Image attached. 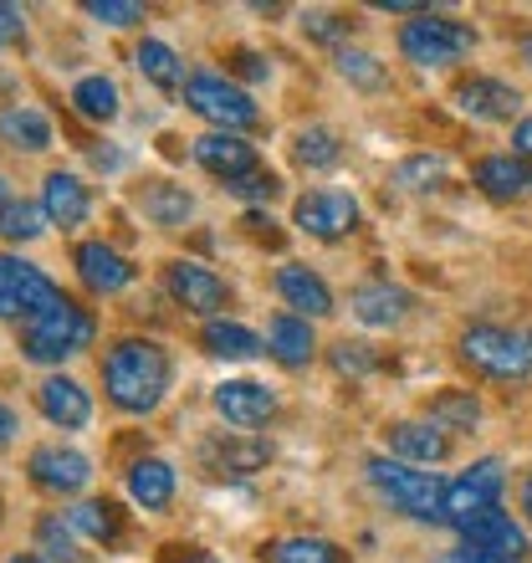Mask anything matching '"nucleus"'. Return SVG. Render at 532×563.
Listing matches in <instances>:
<instances>
[{"label":"nucleus","instance_id":"obj_2","mask_svg":"<svg viewBox=\"0 0 532 563\" xmlns=\"http://www.w3.org/2000/svg\"><path fill=\"white\" fill-rule=\"evenodd\" d=\"M461 358H466L481 379H502V385L532 379V328L476 323L461 333Z\"/></svg>","mask_w":532,"mask_h":563},{"label":"nucleus","instance_id":"obj_23","mask_svg":"<svg viewBox=\"0 0 532 563\" xmlns=\"http://www.w3.org/2000/svg\"><path fill=\"white\" fill-rule=\"evenodd\" d=\"M277 292L287 308H297V318H328L333 312V292L328 282L308 267H281L277 272Z\"/></svg>","mask_w":532,"mask_h":563},{"label":"nucleus","instance_id":"obj_12","mask_svg":"<svg viewBox=\"0 0 532 563\" xmlns=\"http://www.w3.org/2000/svg\"><path fill=\"white\" fill-rule=\"evenodd\" d=\"M26 472L42 492L73 497V492H82L92 482V461L82 456V451H73V445H36L26 461Z\"/></svg>","mask_w":532,"mask_h":563},{"label":"nucleus","instance_id":"obj_46","mask_svg":"<svg viewBox=\"0 0 532 563\" xmlns=\"http://www.w3.org/2000/svg\"><path fill=\"white\" fill-rule=\"evenodd\" d=\"M512 154H522V159H532V119H522L518 129H512Z\"/></svg>","mask_w":532,"mask_h":563},{"label":"nucleus","instance_id":"obj_48","mask_svg":"<svg viewBox=\"0 0 532 563\" xmlns=\"http://www.w3.org/2000/svg\"><path fill=\"white\" fill-rule=\"evenodd\" d=\"M15 430H21V426H15V410H11V405H0V445L11 441Z\"/></svg>","mask_w":532,"mask_h":563},{"label":"nucleus","instance_id":"obj_11","mask_svg":"<svg viewBox=\"0 0 532 563\" xmlns=\"http://www.w3.org/2000/svg\"><path fill=\"white\" fill-rule=\"evenodd\" d=\"M297 225L312 241H339L358 225V200L348 190H312L297 200Z\"/></svg>","mask_w":532,"mask_h":563},{"label":"nucleus","instance_id":"obj_41","mask_svg":"<svg viewBox=\"0 0 532 563\" xmlns=\"http://www.w3.org/2000/svg\"><path fill=\"white\" fill-rule=\"evenodd\" d=\"M88 15L108 21V26H133V21H144V5H133V0H88Z\"/></svg>","mask_w":532,"mask_h":563},{"label":"nucleus","instance_id":"obj_49","mask_svg":"<svg viewBox=\"0 0 532 563\" xmlns=\"http://www.w3.org/2000/svg\"><path fill=\"white\" fill-rule=\"evenodd\" d=\"M441 563H502V559H487V553H451V559H441Z\"/></svg>","mask_w":532,"mask_h":563},{"label":"nucleus","instance_id":"obj_45","mask_svg":"<svg viewBox=\"0 0 532 563\" xmlns=\"http://www.w3.org/2000/svg\"><path fill=\"white\" fill-rule=\"evenodd\" d=\"M164 563H221L215 553H206V549H169L164 553Z\"/></svg>","mask_w":532,"mask_h":563},{"label":"nucleus","instance_id":"obj_47","mask_svg":"<svg viewBox=\"0 0 532 563\" xmlns=\"http://www.w3.org/2000/svg\"><path fill=\"white\" fill-rule=\"evenodd\" d=\"M266 225H271V216H246V231H252L256 241H266V246H277V231H266Z\"/></svg>","mask_w":532,"mask_h":563},{"label":"nucleus","instance_id":"obj_17","mask_svg":"<svg viewBox=\"0 0 532 563\" xmlns=\"http://www.w3.org/2000/svg\"><path fill=\"white\" fill-rule=\"evenodd\" d=\"M472 179L476 190L491 195V200H522V195H532V159H522V154H487V159H476Z\"/></svg>","mask_w":532,"mask_h":563},{"label":"nucleus","instance_id":"obj_18","mask_svg":"<svg viewBox=\"0 0 532 563\" xmlns=\"http://www.w3.org/2000/svg\"><path fill=\"white\" fill-rule=\"evenodd\" d=\"M195 159L215 179L236 185V179H246L256 169V148L241 134H206V139H195Z\"/></svg>","mask_w":532,"mask_h":563},{"label":"nucleus","instance_id":"obj_27","mask_svg":"<svg viewBox=\"0 0 532 563\" xmlns=\"http://www.w3.org/2000/svg\"><path fill=\"white\" fill-rule=\"evenodd\" d=\"M0 139L11 148L42 154V148H52V123H46V113H36V108H5V113H0Z\"/></svg>","mask_w":532,"mask_h":563},{"label":"nucleus","instance_id":"obj_40","mask_svg":"<svg viewBox=\"0 0 532 563\" xmlns=\"http://www.w3.org/2000/svg\"><path fill=\"white\" fill-rule=\"evenodd\" d=\"M302 31H308L312 42L333 46V42H343V36H348V21H343V15H333V11H308V15H302Z\"/></svg>","mask_w":532,"mask_h":563},{"label":"nucleus","instance_id":"obj_13","mask_svg":"<svg viewBox=\"0 0 532 563\" xmlns=\"http://www.w3.org/2000/svg\"><path fill=\"white\" fill-rule=\"evenodd\" d=\"M456 533L466 538L472 553H487V559H502V563H518L522 553H528V533H522L518 522H512V512H502V507H491L481 518L461 522Z\"/></svg>","mask_w":532,"mask_h":563},{"label":"nucleus","instance_id":"obj_10","mask_svg":"<svg viewBox=\"0 0 532 563\" xmlns=\"http://www.w3.org/2000/svg\"><path fill=\"white\" fill-rule=\"evenodd\" d=\"M164 287H169V297H175L179 308L200 312V318H215V312L231 302L225 282L210 267H200V262H169V267H164Z\"/></svg>","mask_w":532,"mask_h":563},{"label":"nucleus","instance_id":"obj_35","mask_svg":"<svg viewBox=\"0 0 532 563\" xmlns=\"http://www.w3.org/2000/svg\"><path fill=\"white\" fill-rule=\"evenodd\" d=\"M36 549L46 553V563H82V549H77V533L73 522L52 512V518L36 522Z\"/></svg>","mask_w":532,"mask_h":563},{"label":"nucleus","instance_id":"obj_15","mask_svg":"<svg viewBox=\"0 0 532 563\" xmlns=\"http://www.w3.org/2000/svg\"><path fill=\"white\" fill-rule=\"evenodd\" d=\"M215 410L225 416V426L256 430L277 416V395L266 385H256V379H225V385L215 389Z\"/></svg>","mask_w":532,"mask_h":563},{"label":"nucleus","instance_id":"obj_31","mask_svg":"<svg viewBox=\"0 0 532 563\" xmlns=\"http://www.w3.org/2000/svg\"><path fill=\"white\" fill-rule=\"evenodd\" d=\"M266 563H348V553L328 538H277L262 549Z\"/></svg>","mask_w":532,"mask_h":563},{"label":"nucleus","instance_id":"obj_9","mask_svg":"<svg viewBox=\"0 0 532 563\" xmlns=\"http://www.w3.org/2000/svg\"><path fill=\"white\" fill-rule=\"evenodd\" d=\"M266 461H271V445L262 435H252V430H225V435H210L200 445V466L210 476H252Z\"/></svg>","mask_w":532,"mask_h":563},{"label":"nucleus","instance_id":"obj_38","mask_svg":"<svg viewBox=\"0 0 532 563\" xmlns=\"http://www.w3.org/2000/svg\"><path fill=\"white\" fill-rule=\"evenodd\" d=\"M441 179H445L441 154H410V159L399 164V185H404V190H435Z\"/></svg>","mask_w":532,"mask_h":563},{"label":"nucleus","instance_id":"obj_51","mask_svg":"<svg viewBox=\"0 0 532 563\" xmlns=\"http://www.w3.org/2000/svg\"><path fill=\"white\" fill-rule=\"evenodd\" d=\"M11 206V185H5V175H0V210Z\"/></svg>","mask_w":532,"mask_h":563},{"label":"nucleus","instance_id":"obj_3","mask_svg":"<svg viewBox=\"0 0 532 563\" xmlns=\"http://www.w3.org/2000/svg\"><path fill=\"white\" fill-rule=\"evenodd\" d=\"M88 343H92V318L77 302H67V297H57L46 312L21 323V354L31 364H62V358L82 354Z\"/></svg>","mask_w":532,"mask_h":563},{"label":"nucleus","instance_id":"obj_14","mask_svg":"<svg viewBox=\"0 0 532 563\" xmlns=\"http://www.w3.org/2000/svg\"><path fill=\"white\" fill-rule=\"evenodd\" d=\"M451 103L466 113V119H481V123H507L512 113L522 108V92L512 82H497V77H461Z\"/></svg>","mask_w":532,"mask_h":563},{"label":"nucleus","instance_id":"obj_4","mask_svg":"<svg viewBox=\"0 0 532 563\" xmlns=\"http://www.w3.org/2000/svg\"><path fill=\"white\" fill-rule=\"evenodd\" d=\"M369 482L385 492L389 503L414 522H445V482L430 472H414L410 461H389V456H369Z\"/></svg>","mask_w":532,"mask_h":563},{"label":"nucleus","instance_id":"obj_20","mask_svg":"<svg viewBox=\"0 0 532 563\" xmlns=\"http://www.w3.org/2000/svg\"><path fill=\"white\" fill-rule=\"evenodd\" d=\"M77 277L88 282L92 292H123V287H129L133 282V267H129V256H119L113 252V246H108V241H82V246H77Z\"/></svg>","mask_w":532,"mask_h":563},{"label":"nucleus","instance_id":"obj_8","mask_svg":"<svg viewBox=\"0 0 532 563\" xmlns=\"http://www.w3.org/2000/svg\"><path fill=\"white\" fill-rule=\"evenodd\" d=\"M502 461H476L466 476H456V482H445V522L451 528H461V522L481 518V512H491L497 507V497H502Z\"/></svg>","mask_w":532,"mask_h":563},{"label":"nucleus","instance_id":"obj_1","mask_svg":"<svg viewBox=\"0 0 532 563\" xmlns=\"http://www.w3.org/2000/svg\"><path fill=\"white\" fill-rule=\"evenodd\" d=\"M103 389L123 416H148L169 389V354L148 339H123L103 358Z\"/></svg>","mask_w":532,"mask_h":563},{"label":"nucleus","instance_id":"obj_50","mask_svg":"<svg viewBox=\"0 0 532 563\" xmlns=\"http://www.w3.org/2000/svg\"><path fill=\"white\" fill-rule=\"evenodd\" d=\"M522 512H528V522H532V472L522 476Z\"/></svg>","mask_w":532,"mask_h":563},{"label":"nucleus","instance_id":"obj_25","mask_svg":"<svg viewBox=\"0 0 532 563\" xmlns=\"http://www.w3.org/2000/svg\"><path fill=\"white\" fill-rule=\"evenodd\" d=\"M312 328L308 318H292V312H281V318H271V333H266V354L277 358V364H287V369H302V364H312Z\"/></svg>","mask_w":532,"mask_h":563},{"label":"nucleus","instance_id":"obj_29","mask_svg":"<svg viewBox=\"0 0 532 563\" xmlns=\"http://www.w3.org/2000/svg\"><path fill=\"white\" fill-rule=\"evenodd\" d=\"M425 420L435 430H472L476 420H481V400H476L472 389H441V395L425 405Z\"/></svg>","mask_w":532,"mask_h":563},{"label":"nucleus","instance_id":"obj_6","mask_svg":"<svg viewBox=\"0 0 532 563\" xmlns=\"http://www.w3.org/2000/svg\"><path fill=\"white\" fill-rule=\"evenodd\" d=\"M185 103L200 113L206 123H215V134H236V129H252L262 113H256L252 92L236 88V82H225L215 73H195L185 82Z\"/></svg>","mask_w":532,"mask_h":563},{"label":"nucleus","instance_id":"obj_36","mask_svg":"<svg viewBox=\"0 0 532 563\" xmlns=\"http://www.w3.org/2000/svg\"><path fill=\"white\" fill-rule=\"evenodd\" d=\"M46 210L42 206H31V200H11V206L0 210V236L5 241H36L46 231Z\"/></svg>","mask_w":532,"mask_h":563},{"label":"nucleus","instance_id":"obj_32","mask_svg":"<svg viewBox=\"0 0 532 563\" xmlns=\"http://www.w3.org/2000/svg\"><path fill=\"white\" fill-rule=\"evenodd\" d=\"M133 62H138V73H144L154 88H164V92H175L179 82H185V62H179V52L169 42H138Z\"/></svg>","mask_w":532,"mask_h":563},{"label":"nucleus","instance_id":"obj_21","mask_svg":"<svg viewBox=\"0 0 532 563\" xmlns=\"http://www.w3.org/2000/svg\"><path fill=\"white\" fill-rule=\"evenodd\" d=\"M354 318L364 328H395L410 318V292L404 287H389V282H364V287H354Z\"/></svg>","mask_w":532,"mask_h":563},{"label":"nucleus","instance_id":"obj_7","mask_svg":"<svg viewBox=\"0 0 532 563\" xmlns=\"http://www.w3.org/2000/svg\"><path fill=\"white\" fill-rule=\"evenodd\" d=\"M57 282L46 277L42 267H31L21 256H0V318L31 323L36 312H46L57 302Z\"/></svg>","mask_w":532,"mask_h":563},{"label":"nucleus","instance_id":"obj_43","mask_svg":"<svg viewBox=\"0 0 532 563\" xmlns=\"http://www.w3.org/2000/svg\"><path fill=\"white\" fill-rule=\"evenodd\" d=\"M21 31H26L21 11H15V5H0V42H5V36H15V42H21Z\"/></svg>","mask_w":532,"mask_h":563},{"label":"nucleus","instance_id":"obj_5","mask_svg":"<svg viewBox=\"0 0 532 563\" xmlns=\"http://www.w3.org/2000/svg\"><path fill=\"white\" fill-rule=\"evenodd\" d=\"M476 46V31L466 21H451V15L420 11L414 21L399 26V52L414 67H445V62H461Z\"/></svg>","mask_w":532,"mask_h":563},{"label":"nucleus","instance_id":"obj_26","mask_svg":"<svg viewBox=\"0 0 532 563\" xmlns=\"http://www.w3.org/2000/svg\"><path fill=\"white\" fill-rule=\"evenodd\" d=\"M138 206L154 225H185L190 221L195 200L185 195V185H169V179H148L144 190H138Z\"/></svg>","mask_w":532,"mask_h":563},{"label":"nucleus","instance_id":"obj_53","mask_svg":"<svg viewBox=\"0 0 532 563\" xmlns=\"http://www.w3.org/2000/svg\"><path fill=\"white\" fill-rule=\"evenodd\" d=\"M11 563H46V559H36V553H21V559H11Z\"/></svg>","mask_w":532,"mask_h":563},{"label":"nucleus","instance_id":"obj_37","mask_svg":"<svg viewBox=\"0 0 532 563\" xmlns=\"http://www.w3.org/2000/svg\"><path fill=\"white\" fill-rule=\"evenodd\" d=\"M339 73L354 82V88L374 92V88H385V67H379V57H369V52H354V46H343L339 52Z\"/></svg>","mask_w":532,"mask_h":563},{"label":"nucleus","instance_id":"obj_33","mask_svg":"<svg viewBox=\"0 0 532 563\" xmlns=\"http://www.w3.org/2000/svg\"><path fill=\"white\" fill-rule=\"evenodd\" d=\"M73 108L88 123H113L119 119V88H113L108 77H82L73 88Z\"/></svg>","mask_w":532,"mask_h":563},{"label":"nucleus","instance_id":"obj_24","mask_svg":"<svg viewBox=\"0 0 532 563\" xmlns=\"http://www.w3.org/2000/svg\"><path fill=\"white\" fill-rule=\"evenodd\" d=\"M129 497L148 512H159V507L175 503V466L159 456H144L129 466Z\"/></svg>","mask_w":532,"mask_h":563},{"label":"nucleus","instance_id":"obj_28","mask_svg":"<svg viewBox=\"0 0 532 563\" xmlns=\"http://www.w3.org/2000/svg\"><path fill=\"white\" fill-rule=\"evenodd\" d=\"M67 522H73V533L92 538V543H103V549L123 543V512L113 503H77L73 512H67Z\"/></svg>","mask_w":532,"mask_h":563},{"label":"nucleus","instance_id":"obj_52","mask_svg":"<svg viewBox=\"0 0 532 563\" xmlns=\"http://www.w3.org/2000/svg\"><path fill=\"white\" fill-rule=\"evenodd\" d=\"M522 62H528V67H532V36H528V42H522Z\"/></svg>","mask_w":532,"mask_h":563},{"label":"nucleus","instance_id":"obj_42","mask_svg":"<svg viewBox=\"0 0 532 563\" xmlns=\"http://www.w3.org/2000/svg\"><path fill=\"white\" fill-rule=\"evenodd\" d=\"M231 190H236L241 200H271V195L281 190V179L271 175V169H252V175H246V179H236Z\"/></svg>","mask_w":532,"mask_h":563},{"label":"nucleus","instance_id":"obj_30","mask_svg":"<svg viewBox=\"0 0 532 563\" xmlns=\"http://www.w3.org/2000/svg\"><path fill=\"white\" fill-rule=\"evenodd\" d=\"M200 343H206V354H215V358H256L266 349L252 328L225 323V318H210L206 333H200Z\"/></svg>","mask_w":532,"mask_h":563},{"label":"nucleus","instance_id":"obj_44","mask_svg":"<svg viewBox=\"0 0 532 563\" xmlns=\"http://www.w3.org/2000/svg\"><path fill=\"white\" fill-rule=\"evenodd\" d=\"M231 62H236V73H241V77H252V82H256V77H266V62L256 57V52H236Z\"/></svg>","mask_w":532,"mask_h":563},{"label":"nucleus","instance_id":"obj_34","mask_svg":"<svg viewBox=\"0 0 532 563\" xmlns=\"http://www.w3.org/2000/svg\"><path fill=\"white\" fill-rule=\"evenodd\" d=\"M292 154H297V164H302V169H333V164L343 159V144H339V134H333V129L312 123V129H302V134H297Z\"/></svg>","mask_w":532,"mask_h":563},{"label":"nucleus","instance_id":"obj_22","mask_svg":"<svg viewBox=\"0 0 532 563\" xmlns=\"http://www.w3.org/2000/svg\"><path fill=\"white\" fill-rule=\"evenodd\" d=\"M42 210H46V221L52 225H62V231H73V225H82L88 221V210H92V200H88V185L77 175H46V185H42Z\"/></svg>","mask_w":532,"mask_h":563},{"label":"nucleus","instance_id":"obj_39","mask_svg":"<svg viewBox=\"0 0 532 563\" xmlns=\"http://www.w3.org/2000/svg\"><path fill=\"white\" fill-rule=\"evenodd\" d=\"M328 358H333V369H339L343 379H364V374L379 369V354H374L369 343H348V339H343V343H333V354H328Z\"/></svg>","mask_w":532,"mask_h":563},{"label":"nucleus","instance_id":"obj_19","mask_svg":"<svg viewBox=\"0 0 532 563\" xmlns=\"http://www.w3.org/2000/svg\"><path fill=\"white\" fill-rule=\"evenodd\" d=\"M36 405H42V416L52 420V426H62V430H82L92 420L88 389L77 385V379H67V374H52V379H42V389H36Z\"/></svg>","mask_w":532,"mask_h":563},{"label":"nucleus","instance_id":"obj_16","mask_svg":"<svg viewBox=\"0 0 532 563\" xmlns=\"http://www.w3.org/2000/svg\"><path fill=\"white\" fill-rule=\"evenodd\" d=\"M389 451L395 461H410V466H441L451 456V441H445V430H435L430 420H395L385 430Z\"/></svg>","mask_w":532,"mask_h":563}]
</instances>
